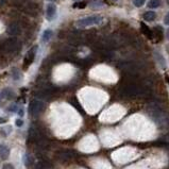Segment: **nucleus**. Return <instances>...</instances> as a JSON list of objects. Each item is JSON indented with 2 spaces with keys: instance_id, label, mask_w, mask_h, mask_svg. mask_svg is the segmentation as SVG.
Returning <instances> with one entry per match:
<instances>
[{
  "instance_id": "1",
  "label": "nucleus",
  "mask_w": 169,
  "mask_h": 169,
  "mask_svg": "<svg viewBox=\"0 0 169 169\" xmlns=\"http://www.w3.org/2000/svg\"><path fill=\"white\" fill-rule=\"evenodd\" d=\"M102 20H103V17L101 15H90V16H86L81 19H78L75 24L77 28H87V27L101 24Z\"/></svg>"
},
{
  "instance_id": "2",
  "label": "nucleus",
  "mask_w": 169,
  "mask_h": 169,
  "mask_svg": "<svg viewBox=\"0 0 169 169\" xmlns=\"http://www.w3.org/2000/svg\"><path fill=\"white\" fill-rule=\"evenodd\" d=\"M36 50H37V47L34 46V47H32L28 52H27L26 57H24V69H27V68L34 62L35 55H36Z\"/></svg>"
},
{
  "instance_id": "3",
  "label": "nucleus",
  "mask_w": 169,
  "mask_h": 169,
  "mask_svg": "<svg viewBox=\"0 0 169 169\" xmlns=\"http://www.w3.org/2000/svg\"><path fill=\"white\" fill-rule=\"evenodd\" d=\"M44 110V103L41 101H37V100H34L30 103V108H29V111L32 115L39 114L42 111Z\"/></svg>"
},
{
  "instance_id": "4",
  "label": "nucleus",
  "mask_w": 169,
  "mask_h": 169,
  "mask_svg": "<svg viewBox=\"0 0 169 169\" xmlns=\"http://www.w3.org/2000/svg\"><path fill=\"white\" fill-rule=\"evenodd\" d=\"M3 47L6 50L8 51H15L17 50L19 47V44H18V41L16 39H10L3 44Z\"/></svg>"
},
{
  "instance_id": "5",
  "label": "nucleus",
  "mask_w": 169,
  "mask_h": 169,
  "mask_svg": "<svg viewBox=\"0 0 169 169\" xmlns=\"http://www.w3.org/2000/svg\"><path fill=\"white\" fill-rule=\"evenodd\" d=\"M55 16H57V6L54 3H49L46 11V17L49 21H51L55 18Z\"/></svg>"
},
{
  "instance_id": "6",
  "label": "nucleus",
  "mask_w": 169,
  "mask_h": 169,
  "mask_svg": "<svg viewBox=\"0 0 169 169\" xmlns=\"http://www.w3.org/2000/svg\"><path fill=\"white\" fill-rule=\"evenodd\" d=\"M6 33L11 36H16L20 33V28L17 23H11L6 28Z\"/></svg>"
},
{
  "instance_id": "7",
  "label": "nucleus",
  "mask_w": 169,
  "mask_h": 169,
  "mask_svg": "<svg viewBox=\"0 0 169 169\" xmlns=\"http://www.w3.org/2000/svg\"><path fill=\"white\" fill-rule=\"evenodd\" d=\"M141 33H143V34L147 37V39H153L152 31L150 30V28H149L146 24H144V23L141 24Z\"/></svg>"
},
{
  "instance_id": "8",
  "label": "nucleus",
  "mask_w": 169,
  "mask_h": 169,
  "mask_svg": "<svg viewBox=\"0 0 169 169\" xmlns=\"http://www.w3.org/2000/svg\"><path fill=\"white\" fill-rule=\"evenodd\" d=\"M152 33H153V36H155L157 39V41H162V39H163V28L161 26L154 27Z\"/></svg>"
},
{
  "instance_id": "9",
  "label": "nucleus",
  "mask_w": 169,
  "mask_h": 169,
  "mask_svg": "<svg viewBox=\"0 0 169 169\" xmlns=\"http://www.w3.org/2000/svg\"><path fill=\"white\" fill-rule=\"evenodd\" d=\"M9 154H10V150L6 146H0V159L1 160H6L9 157Z\"/></svg>"
},
{
  "instance_id": "10",
  "label": "nucleus",
  "mask_w": 169,
  "mask_h": 169,
  "mask_svg": "<svg viewBox=\"0 0 169 169\" xmlns=\"http://www.w3.org/2000/svg\"><path fill=\"white\" fill-rule=\"evenodd\" d=\"M53 35V32L50 30V29H47V30H45L43 32V36H42V42L43 43H47L51 39V37H52Z\"/></svg>"
},
{
  "instance_id": "11",
  "label": "nucleus",
  "mask_w": 169,
  "mask_h": 169,
  "mask_svg": "<svg viewBox=\"0 0 169 169\" xmlns=\"http://www.w3.org/2000/svg\"><path fill=\"white\" fill-rule=\"evenodd\" d=\"M143 18L145 19L146 21H153L155 18H156V14H155L153 11H148L145 14L143 15Z\"/></svg>"
},
{
  "instance_id": "12",
  "label": "nucleus",
  "mask_w": 169,
  "mask_h": 169,
  "mask_svg": "<svg viewBox=\"0 0 169 169\" xmlns=\"http://www.w3.org/2000/svg\"><path fill=\"white\" fill-rule=\"evenodd\" d=\"M1 95L3 97H6V99H14L15 98V93L13 92L12 90H10V88H4L3 90H2Z\"/></svg>"
},
{
  "instance_id": "13",
  "label": "nucleus",
  "mask_w": 169,
  "mask_h": 169,
  "mask_svg": "<svg viewBox=\"0 0 169 169\" xmlns=\"http://www.w3.org/2000/svg\"><path fill=\"white\" fill-rule=\"evenodd\" d=\"M161 6V0H149L148 8L149 9H156Z\"/></svg>"
},
{
  "instance_id": "14",
  "label": "nucleus",
  "mask_w": 169,
  "mask_h": 169,
  "mask_svg": "<svg viewBox=\"0 0 169 169\" xmlns=\"http://www.w3.org/2000/svg\"><path fill=\"white\" fill-rule=\"evenodd\" d=\"M12 77L14 80H19V79H21V73L19 72L18 69L14 68V69L12 70Z\"/></svg>"
},
{
  "instance_id": "15",
  "label": "nucleus",
  "mask_w": 169,
  "mask_h": 169,
  "mask_svg": "<svg viewBox=\"0 0 169 169\" xmlns=\"http://www.w3.org/2000/svg\"><path fill=\"white\" fill-rule=\"evenodd\" d=\"M32 164H33V159L30 155H26V156H24V165H26L27 167H29V166H31Z\"/></svg>"
},
{
  "instance_id": "16",
  "label": "nucleus",
  "mask_w": 169,
  "mask_h": 169,
  "mask_svg": "<svg viewBox=\"0 0 169 169\" xmlns=\"http://www.w3.org/2000/svg\"><path fill=\"white\" fill-rule=\"evenodd\" d=\"M87 6V2L86 1H80V2H77V3L73 4V8H79V9H83Z\"/></svg>"
},
{
  "instance_id": "17",
  "label": "nucleus",
  "mask_w": 169,
  "mask_h": 169,
  "mask_svg": "<svg viewBox=\"0 0 169 169\" xmlns=\"http://www.w3.org/2000/svg\"><path fill=\"white\" fill-rule=\"evenodd\" d=\"M146 0H133V4H134L135 6H137V8H141V6H143L144 4H145Z\"/></svg>"
},
{
  "instance_id": "18",
  "label": "nucleus",
  "mask_w": 169,
  "mask_h": 169,
  "mask_svg": "<svg viewBox=\"0 0 169 169\" xmlns=\"http://www.w3.org/2000/svg\"><path fill=\"white\" fill-rule=\"evenodd\" d=\"M90 6H102V1L101 0H90Z\"/></svg>"
},
{
  "instance_id": "19",
  "label": "nucleus",
  "mask_w": 169,
  "mask_h": 169,
  "mask_svg": "<svg viewBox=\"0 0 169 169\" xmlns=\"http://www.w3.org/2000/svg\"><path fill=\"white\" fill-rule=\"evenodd\" d=\"M164 23H165V24L169 26V12L165 15V17H164Z\"/></svg>"
},
{
  "instance_id": "20",
  "label": "nucleus",
  "mask_w": 169,
  "mask_h": 169,
  "mask_svg": "<svg viewBox=\"0 0 169 169\" xmlns=\"http://www.w3.org/2000/svg\"><path fill=\"white\" fill-rule=\"evenodd\" d=\"M2 169H15V168L12 164H6V165H3Z\"/></svg>"
},
{
  "instance_id": "21",
  "label": "nucleus",
  "mask_w": 169,
  "mask_h": 169,
  "mask_svg": "<svg viewBox=\"0 0 169 169\" xmlns=\"http://www.w3.org/2000/svg\"><path fill=\"white\" fill-rule=\"evenodd\" d=\"M15 123H16V126H17V127H23L24 121L21 120V119H16V121H15Z\"/></svg>"
},
{
  "instance_id": "22",
  "label": "nucleus",
  "mask_w": 169,
  "mask_h": 169,
  "mask_svg": "<svg viewBox=\"0 0 169 169\" xmlns=\"http://www.w3.org/2000/svg\"><path fill=\"white\" fill-rule=\"evenodd\" d=\"M18 114H19V116H24V108H20V110L18 111Z\"/></svg>"
},
{
  "instance_id": "23",
  "label": "nucleus",
  "mask_w": 169,
  "mask_h": 169,
  "mask_svg": "<svg viewBox=\"0 0 169 169\" xmlns=\"http://www.w3.org/2000/svg\"><path fill=\"white\" fill-rule=\"evenodd\" d=\"M6 118H1V117H0V124H1V123H6Z\"/></svg>"
},
{
  "instance_id": "24",
  "label": "nucleus",
  "mask_w": 169,
  "mask_h": 169,
  "mask_svg": "<svg viewBox=\"0 0 169 169\" xmlns=\"http://www.w3.org/2000/svg\"><path fill=\"white\" fill-rule=\"evenodd\" d=\"M166 37H167V39L169 41V28L167 29V32H166Z\"/></svg>"
},
{
  "instance_id": "25",
  "label": "nucleus",
  "mask_w": 169,
  "mask_h": 169,
  "mask_svg": "<svg viewBox=\"0 0 169 169\" xmlns=\"http://www.w3.org/2000/svg\"><path fill=\"white\" fill-rule=\"evenodd\" d=\"M9 110H10V111H12V112H13V111H15V105L10 106V108H9Z\"/></svg>"
},
{
  "instance_id": "26",
  "label": "nucleus",
  "mask_w": 169,
  "mask_h": 169,
  "mask_svg": "<svg viewBox=\"0 0 169 169\" xmlns=\"http://www.w3.org/2000/svg\"><path fill=\"white\" fill-rule=\"evenodd\" d=\"M166 50H167V52L169 53V45H167V46H166Z\"/></svg>"
},
{
  "instance_id": "27",
  "label": "nucleus",
  "mask_w": 169,
  "mask_h": 169,
  "mask_svg": "<svg viewBox=\"0 0 169 169\" xmlns=\"http://www.w3.org/2000/svg\"><path fill=\"white\" fill-rule=\"evenodd\" d=\"M0 100H1V93H0Z\"/></svg>"
},
{
  "instance_id": "28",
  "label": "nucleus",
  "mask_w": 169,
  "mask_h": 169,
  "mask_svg": "<svg viewBox=\"0 0 169 169\" xmlns=\"http://www.w3.org/2000/svg\"><path fill=\"white\" fill-rule=\"evenodd\" d=\"M49 1H55V0H49Z\"/></svg>"
},
{
  "instance_id": "29",
  "label": "nucleus",
  "mask_w": 169,
  "mask_h": 169,
  "mask_svg": "<svg viewBox=\"0 0 169 169\" xmlns=\"http://www.w3.org/2000/svg\"><path fill=\"white\" fill-rule=\"evenodd\" d=\"M167 3H168V4H169V0H167Z\"/></svg>"
},
{
  "instance_id": "30",
  "label": "nucleus",
  "mask_w": 169,
  "mask_h": 169,
  "mask_svg": "<svg viewBox=\"0 0 169 169\" xmlns=\"http://www.w3.org/2000/svg\"><path fill=\"white\" fill-rule=\"evenodd\" d=\"M113 1H117V0H113Z\"/></svg>"
},
{
  "instance_id": "31",
  "label": "nucleus",
  "mask_w": 169,
  "mask_h": 169,
  "mask_svg": "<svg viewBox=\"0 0 169 169\" xmlns=\"http://www.w3.org/2000/svg\"><path fill=\"white\" fill-rule=\"evenodd\" d=\"M167 79H168V81H169V78H167Z\"/></svg>"
}]
</instances>
